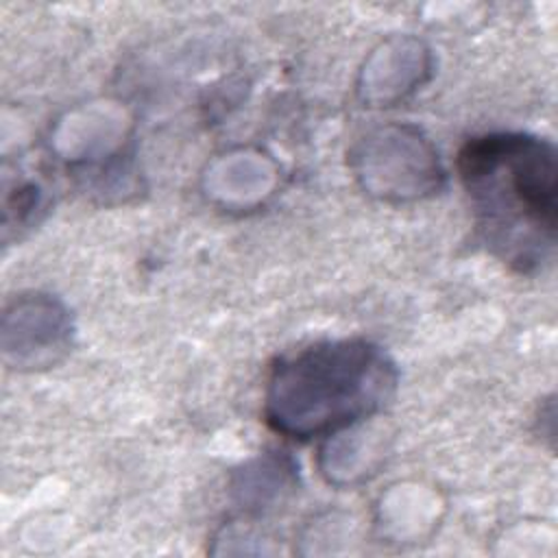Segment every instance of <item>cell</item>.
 Listing matches in <instances>:
<instances>
[{"label":"cell","instance_id":"cell-2","mask_svg":"<svg viewBox=\"0 0 558 558\" xmlns=\"http://www.w3.org/2000/svg\"><path fill=\"white\" fill-rule=\"evenodd\" d=\"M397 381L395 362L371 340L314 342L281 355L270 368L264 418L286 438L327 436L377 414Z\"/></svg>","mask_w":558,"mask_h":558},{"label":"cell","instance_id":"cell-1","mask_svg":"<svg viewBox=\"0 0 558 558\" xmlns=\"http://www.w3.org/2000/svg\"><path fill=\"white\" fill-rule=\"evenodd\" d=\"M456 168L488 251L521 275L541 270L556 244L554 144L530 133H486L464 142Z\"/></svg>","mask_w":558,"mask_h":558}]
</instances>
